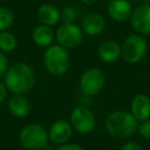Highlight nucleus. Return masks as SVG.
Returning a JSON list of instances; mask_svg holds the SVG:
<instances>
[{"label": "nucleus", "instance_id": "nucleus-28", "mask_svg": "<svg viewBox=\"0 0 150 150\" xmlns=\"http://www.w3.org/2000/svg\"><path fill=\"white\" fill-rule=\"evenodd\" d=\"M0 1H6V0H0Z\"/></svg>", "mask_w": 150, "mask_h": 150}, {"label": "nucleus", "instance_id": "nucleus-2", "mask_svg": "<svg viewBox=\"0 0 150 150\" xmlns=\"http://www.w3.org/2000/svg\"><path fill=\"white\" fill-rule=\"evenodd\" d=\"M138 120L131 112L114 111L107 116L105 129L107 133L116 139H127L138 129Z\"/></svg>", "mask_w": 150, "mask_h": 150}, {"label": "nucleus", "instance_id": "nucleus-12", "mask_svg": "<svg viewBox=\"0 0 150 150\" xmlns=\"http://www.w3.org/2000/svg\"><path fill=\"white\" fill-rule=\"evenodd\" d=\"M131 113L138 121H145L150 118V98L147 95L139 94L133 98Z\"/></svg>", "mask_w": 150, "mask_h": 150}, {"label": "nucleus", "instance_id": "nucleus-4", "mask_svg": "<svg viewBox=\"0 0 150 150\" xmlns=\"http://www.w3.org/2000/svg\"><path fill=\"white\" fill-rule=\"evenodd\" d=\"M48 132L38 123H31L22 129L20 144L27 150H41L48 143Z\"/></svg>", "mask_w": 150, "mask_h": 150}, {"label": "nucleus", "instance_id": "nucleus-6", "mask_svg": "<svg viewBox=\"0 0 150 150\" xmlns=\"http://www.w3.org/2000/svg\"><path fill=\"white\" fill-rule=\"evenodd\" d=\"M56 39L59 45L67 48H75L81 44L83 40V31L74 23H62L56 31Z\"/></svg>", "mask_w": 150, "mask_h": 150}, {"label": "nucleus", "instance_id": "nucleus-11", "mask_svg": "<svg viewBox=\"0 0 150 150\" xmlns=\"http://www.w3.org/2000/svg\"><path fill=\"white\" fill-rule=\"evenodd\" d=\"M133 13L129 0H111L107 6V13L115 22H125Z\"/></svg>", "mask_w": 150, "mask_h": 150}, {"label": "nucleus", "instance_id": "nucleus-26", "mask_svg": "<svg viewBox=\"0 0 150 150\" xmlns=\"http://www.w3.org/2000/svg\"><path fill=\"white\" fill-rule=\"evenodd\" d=\"M82 3L84 4H88V5H92V4H95L99 1V0H80Z\"/></svg>", "mask_w": 150, "mask_h": 150}, {"label": "nucleus", "instance_id": "nucleus-9", "mask_svg": "<svg viewBox=\"0 0 150 150\" xmlns=\"http://www.w3.org/2000/svg\"><path fill=\"white\" fill-rule=\"evenodd\" d=\"M149 0L136 9H134L131 16V24L137 33L142 35H150V2Z\"/></svg>", "mask_w": 150, "mask_h": 150}, {"label": "nucleus", "instance_id": "nucleus-21", "mask_svg": "<svg viewBox=\"0 0 150 150\" xmlns=\"http://www.w3.org/2000/svg\"><path fill=\"white\" fill-rule=\"evenodd\" d=\"M138 131L144 139L150 140V118L145 121H142L141 125L138 127Z\"/></svg>", "mask_w": 150, "mask_h": 150}, {"label": "nucleus", "instance_id": "nucleus-16", "mask_svg": "<svg viewBox=\"0 0 150 150\" xmlns=\"http://www.w3.org/2000/svg\"><path fill=\"white\" fill-rule=\"evenodd\" d=\"M56 34L52 27L46 25H39L32 32V39L36 45L40 47H48L52 45Z\"/></svg>", "mask_w": 150, "mask_h": 150}, {"label": "nucleus", "instance_id": "nucleus-25", "mask_svg": "<svg viewBox=\"0 0 150 150\" xmlns=\"http://www.w3.org/2000/svg\"><path fill=\"white\" fill-rule=\"evenodd\" d=\"M7 95V88L5 86V84H3L2 82H0V104L5 100Z\"/></svg>", "mask_w": 150, "mask_h": 150}, {"label": "nucleus", "instance_id": "nucleus-24", "mask_svg": "<svg viewBox=\"0 0 150 150\" xmlns=\"http://www.w3.org/2000/svg\"><path fill=\"white\" fill-rule=\"evenodd\" d=\"M121 150H143V148L136 142H127L121 147Z\"/></svg>", "mask_w": 150, "mask_h": 150}, {"label": "nucleus", "instance_id": "nucleus-18", "mask_svg": "<svg viewBox=\"0 0 150 150\" xmlns=\"http://www.w3.org/2000/svg\"><path fill=\"white\" fill-rule=\"evenodd\" d=\"M18 38L11 32H0V50L4 52H11L17 48Z\"/></svg>", "mask_w": 150, "mask_h": 150}, {"label": "nucleus", "instance_id": "nucleus-3", "mask_svg": "<svg viewBox=\"0 0 150 150\" xmlns=\"http://www.w3.org/2000/svg\"><path fill=\"white\" fill-rule=\"evenodd\" d=\"M43 64L50 74L62 76L70 67V54L66 48L59 44L50 45L43 54Z\"/></svg>", "mask_w": 150, "mask_h": 150}, {"label": "nucleus", "instance_id": "nucleus-1", "mask_svg": "<svg viewBox=\"0 0 150 150\" xmlns=\"http://www.w3.org/2000/svg\"><path fill=\"white\" fill-rule=\"evenodd\" d=\"M6 88L15 95H24L32 90L35 83V72L26 63H15L4 74Z\"/></svg>", "mask_w": 150, "mask_h": 150}, {"label": "nucleus", "instance_id": "nucleus-14", "mask_svg": "<svg viewBox=\"0 0 150 150\" xmlns=\"http://www.w3.org/2000/svg\"><path fill=\"white\" fill-rule=\"evenodd\" d=\"M97 52L104 63H114L121 57V46L114 40H106L99 45Z\"/></svg>", "mask_w": 150, "mask_h": 150}, {"label": "nucleus", "instance_id": "nucleus-7", "mask_svg": "<svg viewBox=\"0 0 150 150\" xmlns=\"http://www.w3.org/2000/svg\"><path fill=\"white\" fill-rule=\"evenodd\" d=\"M106 82L105 74L99 68H90L82 73L79 80L81 92L86 96H95L103 90Z\"/></svg>", "mask_w": 150, "mask_h": 150}, {"label": "nucleus", "instance_id": "nucleus-23", "mask_svg": "<svg viewBox=\"0 0 150 150\" xmlns=\"http://www.w3.org/2000/svg\"><path fill=\"white\" fill-rule=\"evenodd\" d=\"M57 150H84L83 147H81L78 144H74V143H66L60 145V147Z\"/></svg>", "mask_w": 150, "mask_h": 150}, {"label": "nucleus", "instance_id": "nucleus-15", "mask_svg": "<svg viewBox=\"0 0 150 150\" xmlns=\"http://www.w3.org/2000/svg\"><path fill=\"white\" fill-rule=\"evenodd\" d=\"M8 108L13 116L18 118H23L30 113L31 105H30L29 100L23 95H13L9 99Z\"/></svg>", "mask_w": 150, "mask_h": 150}, {"label": "nucleus", "instance_id": "nucleus-20", "mask_svg": "<svg viewBox=\"0 0 150 150\" xmlns=\"http://www.w3.org/2000/svg\"><path fill=\"white\" fill-rule=\"evenodd\" d=\"M76 18V11L72 6H65L60 11V19L61 22L64 24H71L74 22Z\"/></svg>", "mask_w": 150, "mask_h": 150}, {"label": "nucleus", "instance_id": "nucleus-27", "mask_svg": "<svg viewBox=\"0 0 150 150\" xmlns=\"http://www.w3.org/2000/svg\"><path fill=\"white\" fill-rule=\"evenodd\" d=\"M135 1H137V2H144L146 0H135Z\"/></svg>", "mask_w": 150, "mask_h": 150}, {"label": "nucleus", "instance_id": "nucleus-22", "mask_svg": "<svg viewBox=\"0 0 150 150\" xmlns=\"http://www.w3.org/2000/svg\"><path fill=\"white\" fill-rule=\"evenodd\" d=\"M7 69H8V60L3 52H0V76L4 75Z\"/></svg>", "mask_w": 150, "mask_h": 150}, {"label": "nucleus", "instance_id": "nucleus-19", "mask_svg": "<svg viewBox=\"0 0 150 150\" xmlns=\"http://www.w3.org/2000/svg\"><path fill=\"white\" fill-rule=\"evenodd\" d=\"M13 13L5 6H0V32L6 31L13 24Z\"/></svg>", "mask_w": 150, "mask_h": 150}, {"label": "nucleus", "instance_id": "nucleus-10", "mask_svg": "<svg viewBox=\"0 0 150 150\" xmlns=\"http://www.w3.org/2000/svg\"><path fill=\"white\" fill-rule=\"evenodd\" d=\"M72 129L73 127L70 122L64 119H59L50 125L48 131V139L57 145L66 144L72 136Z\"/></svg>", "mask_w": 150, "mask_h": 150}, {"label": "nucleus", "instance_id": "nucleus-13", "mask_svg": "<svg viewBox=\"0 0 150 150\" xmlns=\"http://www.w3.org/2000/svg\"><path fill=\"white\" fill-rule=\"evenodd\" d=\"M105 28V20L98 13H90L82 20V31L88 36H98Z\"/></svg>", "mask_w": 150, "mask_h": 150}, {"label": "nucleus", "instance_id": "nucleus-8", "mask_svg": "<svg viewBox=\"0 0 150 150\" xmlns=\"http://www.w3.org/2000/svg\"><path fill=\"white\" fill-rule=\"evenodd\" d=\"M70 123L75 131L81 134H88L96 127V118L92 111L83 106L73 109L70 115Z\"/></svg>", "mask_w": 150, "mask_h": 150}, {"label": "nucleus", "instance_id": "nucleus-5", "mask_svg": "<svg viewBox=\"0 0 150 150\" xmlns=\"http://www.w3.org/2000/svg\"><path fill=\"white\" fill-rule=\"evenodd\" d=\"M148 50L146 40L139 34L127 36L121 45V57L129 64L139 63L145 57Z\"/></svg>", "mask_w": 150, "mask_h": 150}, {"label": "nucleus", "instance_id": "nucleus-17", "mask_svg": "<svg viewBox=\"0 0 150 150\" xmlns=\"http://www.w3.org/2000/svg\"><path fill=\"white\" fill-rule=\"evenodd\" d=\"M37 18L42 25L46 26H56L60 19V11L52 4H43L38 8Z\"/></svg>", "mask_w": 150, "mask_h": 150}]
</instances>
